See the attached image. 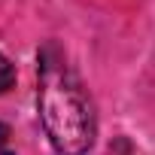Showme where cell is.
Wrapping results in <instances>:
<instances>
[{"instance_id":"1","label":"cell","mask_w":155,"mask_h":155,"mask_svg":"<svg viewBox=\"0 0 155 155\" xmlns=\"http://www.w3.org/2000/svg\"><path fill=\"white\" fill-rule=\"evenodd\" d=\"M40 119L61 155H85L94 143V110L79 79L70 73L58 46L40 52Z\"/></svg>"},{"instance_id":"2","label":"cell","mask_w":155,"mask_h":155,"mask_svg":"<svg viewBox=\"0 0 155 155\" xmlns=\"http://www.w3.org/2000/svg\"><path fill=\"white\" fill-rule=\"evenodd\" d=\"M12 82H15V67L9 64V58H6V55H0V94H3Z\"/></svg>"}]
</instances>
